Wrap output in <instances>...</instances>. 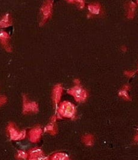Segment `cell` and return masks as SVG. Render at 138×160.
<instances>
[{
  "instance_id": "14",
  "label": "cell",
  "mask_w": 138,
  "mask_h": 160,
  "mask_svg": "<svg viewBox=\"0 0 138 160\" xmlns=\"http://www.w3.org/2000/svg\"><path fill=\"white\" fill-rule=\"evenodd\" d=\"M136 8V4L133 2H130L129 4V8L127 12V18L133 19L135 16V9Z\"/></svg>"
},
{
  "instance_id": "15",
  "label": "cell",
  "mask_w": 138,
  "mask_h": 160,
  "mask_svg": "<svg viewBox=\"0 0 138 160\" xmlns=\"http://www.w3.org/2000/svg\"><path fill=\"white\" fill-rule=\"evenodd\" d=\"M51 159L53 160H67L69 159V157L64 153H56L51 157Z\"/></svg>"
},
{
  "instance_id": "13",
  "label": "cell",
  "mask_w": 138,
  "mask_h": 160,
  "mask_svg": "<svg viewBox=\"0 0 138 160\" xmlns=\"http://www.w3.org/2000/svg\"><path fill=\"white\" fill-rule=\"evenodd\" d=\"M130 88L129 85H126L123 86V88H122L121 90L119 91V96L121 98H122L123 99H124L125 100H127V101H130L131 100V98L129 96V94H128V90H129Z\"/></svg>"
},
{
  "instance_id": "9",
  "label": "cell",
  "mask_w": 138,
  "mask_h": 160,
  "mask_svg": "<svg viewBox=\"0 0 138 160\" xmlns=\"http://www.w3.org/2000/svg\"><path fill=\"white\" fill-rule=\"evenodd\" d=\"M63 92V88L62 85L57 84L55 86L53 89V101L56 105V106H58V104L62 98V94Z\"/></svg>"
},
{
  "instance_id": "5",
  "label": "cell",
  "mask_w": 138,
  "mask_h": 160,
  "mask_svg": "<svg viewBox=\"0 0 138 160\" xmlns=\"http://www.w3.org/2000/svg\"><path fill=\"white\" fill-rule=\"evenodd\" d=\"M38 110V105L35 102L28 100L27 96H23V114H27L29 113H36Z\"/></svg>"
},
{
  "instance_id": "1",
  "label": "cell",
  "mask_w": 138,
  "mask_h": 160,
  "mask_svg": "<svg viewBox=\"0 0 138 160\" xmlns=\"http://www.w3.org/2000/svg\"><path fill=\"white\" fill-rule=\"evenodd\" d=\"M76 106L71 102L64 101L59 104L58 114L61 117V118H73L76 116Z\"/></svg>"
},
{
  "instance_id": "17",
  "label": "cell",
  "mask_w": 138,
  "mask_h": 160,
  "mask_svg": "<svg viewBox=\"0 0 138 160\" xmlns=\"http://www.w3.org/2000/svg\"><path fill=\"white\" fill-rule=\"evenodd\" d=\"M28 157H29L28 153L24 151L19 150L16 153V158L18 159H28Z\"/></svg>"
},
{
  "instance_id": "22",
  "label": "cell",
  "mask_w": 138,
  "mask_h": 160,
  "mask_svg": "<svg viewBox=\"0 0 138 160\" xmlns=\"http://www.w3.org/2000/svg\"><path fill=\"white\" fill-rule=\"evenodd\" d=\"M137 3H138V0H137Z\"/></svg>"
},
{
  "instance_id": "19",
  "label": "cell",
  "mask_w": 138,
  "mask_h": 160,
  "mask_svg": "<svg viewBox=\"0 0 138 160\" xmlns=\"http://www.w3.org/2000/svg\"><path fill=\"white\" fill-rule=\"evenodd\" d=\"M8 101V99L4 96H0V107L4 106Z\"/></svg>"
},
{
  "instance_id": "2",
  "label": "cell",
  "mask_w": 138,
  "mask_h": 160,
  "mask_svg": "<svg viewBox=\"0 0 138 160\" xmlns=\"http://www.w3.org/2000/svg\"><path fill=\"white\" fill-rule=\"evenodd\" d=\"M67 93L74 98L77 102L82 103L84 102L88 97V93L80 84H76L74 87L67 90Z\"/></svg>"
},
{
  "instance_id": "16",
  "label": "cell",
  "mask_w": 138,
  "mask_h": 160,
  "mask_svg": "<svg viewBox=\"0 0 138 160\" xmlns=\"http://www.w3.org/2000/svg\"><path fill=\"white\" fill-rule=\"evenodd\" d=\"M83 142L85 143L86 145L92 146L94 143V138L91 135H86L83 137L82 138Z\"/></svg>"
},
{
  "instance_id": "4",
  "label": "cell",
  "mask_w": 138,
  "mask_h": 160,
  "mask_svg": "<svg viewBox=\"0 0 138 160\" xmlns=\"http://www.w3.org/2000/svg\"><path fill=\"white\" fill-rule=\"evenodd\" d=\"M53 1L52 0H46L41 8V15H42V20H41V25H43L49 20L52 15L53 12Z\"/></svg>"
},
{
  "instance_id": "3",
  "label": "cell",
  "mask_w": 138,
  "mask_h": 160,
  "mask_svg": "<svg viewBox=\"0 0 138 160\" xmlns=\"http://www.w3.org/2000/svg\"><path fill=\"white\" fill-rule=\"evenodd\" d=\"M7 132L12 141H20L25 139L27 133L25 130H19L13 123H9L7 127Z\"/></svg>"
},
{
  "instance_id": "6",
  "label": "cell",
  "mask_w": 138,
  "mask_h": 160,
  "mask_svg": "<svg viewBox=\"0 0 138 160\" xmlns=\"http://www.w3.org/2000/svg\"><path fill=\"white\" fill-rule=\"evenodd\" d=\"M43 135V129L38 125L32 129L29 132V139L32 143H37L41 140Z\"/></svg>"
},
{
  "instance_id": "8",
  "label": "cell",
  "mask_w": 138,
  "mask_h": 160,
  "mask_svg": "<svg viewBox=\"0 0 138 160\" xmlns=\"http://www.w3.org/2000/svg\"><path fill=\"white\" fill-rule=\"evenodd\" d=\"M28 159H33V160H38V159H49V157H47L44 155V153L43 150L38 148H34L31 149L28 152Z\"/></svg>"
},
{
  "instance_id": "20",
  "label": "cell",
  "mask_w": 138,
  "mask_h": 160,
  "mask_svg": "<svg viewBox=\"0 0 138 160\" xmlns=\"http://www.w3.org/2000/svg\"><path fill=\"white\" fill-rule=\"evenodd\" d=\"M125 74H126L127 77H129V78H131L134 74H135V71H126L125 72Z\"/></svg>"
},
{
  "instance_id": "18",
  "label": "cell",
  "mask_w": 138,
  "mask_h": 160,
  "mask_svg": "<svg viewBox=\"0 0 138 160\" xmlns=\"http://www.w3.org/2000/svg\"><path fill=\"white\" fill-rule=\"evenodd\" d=\"M67 1L71 4H78L80 8H83L85 5L84 0H67Z\"/></svg>"
},
{
  "instance_id": "10",
  "label": "cell",
  "mask_w": 138,
  "mask_h": 160,
  "mask_svg": "<svg viewBox=\"0 0 138 160\" xmlns=\"http://www.w3.org/2000/svg\"><path fill=\"white\" fill-rule=\"evenodd\" d=\"M12 24V20L10 15L6 14L0 19V28H8Z\"/></svg>"
},
{
  "instance_id": "7",
  "label": "cell",
  "mask_w": 138,
  "mask_h": 160,
  "mask_svg": "<svg viewBox=\"0 0 138 160\" xmlns=\"http://www.w3.org/2000/svg\"><path fill=\"white\" fill-rule=\"evenodd\" d=\"M10 37L5 31L0 32V43L7 52H12V47L9 44Z\"/></svg>"
},
{
  "instance_id": "21",
  "label": "cell",
  "mask_w": 138,
  "mask_h": 160,
  "mask_svg": "<svg viewBox=\"0 0 138 160\" xmlns=\"http://www.w3.org/2000/svg\"><path fill=\"white\" fill-rule=\"evenodd\" d=\"M134 141H136V142L138 143V134H137V135H136V136H135Z\"/></svg>"
},
{
  "instance_id": "11",
  "label": "cell",
  "mask_w": 138,
  "mask_h": 160,
  "mask_svg": "<svg viewBox=\"0 0 138 160\" xmlns=\"http://www.w3.org/2000/svg\"><path fill=\"white\" fill-rule=\"evenodd\" d=\"M55 122V120H52L44 128V131L51 135H55L57 133V128Z\"/></svg>"
},
{
  "instance_id": "12",
  "label": "cell",
  "mask_w": 138,
  "mask_h": 160,
  "mask_svg": "<svg viewBox=\"0 0 138 160\" xmlns=\"http://www.w3.org/2000/svg\"><path fill=\"white\" fill-rule=\"evenodd\" d=\"M88 8L89 12L91 14H94V15L99 14L101 11V6L98 3H94V4H91L88 5Z\"/></svg>"
}]
</instances>
